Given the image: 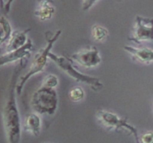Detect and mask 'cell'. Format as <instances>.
<instances>
[{
    "label": "cell",
    "instance_id": "obj_1",
    "mask_svg": "<svg viewBox=\"0 0 153 143\" xmlns=\"http://www.w3.org/2000/svg\"><path fill=\"white\" fill-rule=\"evenodd\" d=\"M27 59L21 60L12 73L7 100L3 108L2 119L7 141L18 143L21 138V121L16 99V86L22 70L26 66Z\"/></svg>",
    "mask_w": 153,
    "mask_h": 143
},
{
    "label": "cell",
    "instance_id": "obj_2",
    "mask_svg": "<svg viewBox=\"0 0 153 143\" xmlns=\"http://www.w3.org/2000/svg\"><path fill=\"white\" fill-rule=\"evenodd\" d=\"M61 33H62V31L60 29L57 30L54 34L51 31L46 32V46L36 53L35 56H34V59L31 62V66H30L29 69L24 75L19 77V81H17L16 86V95H21L25 84L32 76L43 72L45 66H46V63H47L48 59H49V54L50 53L51 50L53 48L54 44L56 43V41L60 37Z\"/></svg>",
    "mask_w": 153,
    "mask_h": 143
},
{
    "label": "cell",
    "instance_id": "obj_3",
    "mask_svg": "<svg viewBox=\"0 0 153 143\" xmlns=\"http://www.w3.org/2000/svg\"><path fill=\"white\" fill-rule=\"evenodd\" d=\"M49 58L64 72L70 76L76 81L85 83L89 86L94 91L98 92L102 89L103 83L98 77L88 75L80 72L76 69L72 63V60L67 57L58 55L55 53L50 52L49 54Z\"/></svg>",
    "mask_w": 153,
    "mask_h": 143
},
{
    "label": "cell",
    "instance_id": "obj_4",
    "mask_svg": "<svg viewBox=\"0 0 153 143\" xmlns=\"http://www.w3.org/2000/svg\"><path fill=\"white\" fill-rule=\"evenodd\" d=\"M58 95L55 89L41 86L31 96V107L39 114L49 116L55 114L58 108Z\"/></svg>",
    "mask_w": 153,
    "mask_h": 143
},
{
    "label": "cell",
    "instance_id": "obj_5",
    "mask_svg": "<svg viewBox=\"0 0 153 143\" xmlns=\"http://www.w3.org/2000/svg\"><path fill=\"white\" fill-rule=\"evenodd\" d=\"M97 117L100 123L105 128L114 130L117 132L125 131L128 135L133 136L137 142H140L137 128L130 125L126 119L120 118L116 113L104 110H98L97 113Z\"/></svg>",
    "mask_w": 153,
    "mask_h": 143
},
{
    "label": "cell",
    "instance_id": "obj_6",
    "mask_svg": "<svg viewBox=\"0 0 153 143\" xmlns=\"http://www.w3.org/2000/svg\"><path fill=\"white\" fill-rule=\"evenodd\" d=\"M128 40L140 44L143 42L153 41V19L137 16L133 35Z\"/></svg>",
    "mask_w": 153,
    "mask_h": 143
},
{
    "label": "cell",
    "instance_id": "obj_7",
    "mask_svg": "<svg viewBox=\"0 0 153 143\" xmlns=\"http://www.w3.org/2000/svg\"><path fill=\"white\" fill-rule=\"evenodd\" d=\"M70 59L85 68L97 66L102 61L100 52L96 46L85 49L73 54L70 56Z\"/></svg>",
    "mask_w": 153,
    "mask_h": 143
},
{
    "label": "cell",
    "instance_id": "obj_8",
    "mask_svg": "<svg viewBox=\"0 0 153 143\" xmlns=\"http://www.w3.org/2000/svg\"><path fill=\"white\" fill-rule=\"evenodd\" d=\"M34 50L32 41L28 38L27 43L19 49L12 51H7V53L0 56V66L10 63L20 61L21 60L27 59L31 56V52Z\"/></svg>",
    "mask_w": 153,
    "mask_h": 143
},
{
    "label": "cell",
    "instance_id": "obj_9",
    "mask_svg": "<svg viewBox=\"0 0 153 143\" xmlns=\"http://www.w3.org/2000/svg\"><path fill=\"white\" fill-rule=\"evenodd\" d=\"M126 51L135 60L142 63H150L153 62V49L149 48H137L131 46H124Z\"/></svg>",
    "mask_w": 153,
    "mask_h": 143
},
{
    "label": "cell",
    "instance_id": "obj_10",
    "mask_svg": "<svg viewBox=\"0 0 153 143\" xmlns=\"http://www.w3.org/2000/svg\"><path fill=\"white\" fill-rule=\"evenodd\" d=\"M55 12L53 0H40L34 15L40 21H46L52 17Z\"/></svg>",
    "mask_w": 153,
    "mask_h": 143
},
{
    "label": "cell",
    "instance_id": "obj_11",
    "mask_svg": "<svg viewBox=\"0 0 153 143\" xmlns=\"http://www.w3.org/2000/svg\"><path fill=\"white\" fill-rule=\"evenodd\" d=\"M31 31V28L23 31H15L10 35L7 45V51H12L19 49L23 46L28 41V33Z\"/></svg>",
    "mask_w": 153,
    "mask_h": 143
},
{
    "label": "cell",
    "instance_id": "obj_12",
    "mask_svg": "<svg viewBox=\"0 0 153 143\" xmlns=\"http://www.w3.org/2000/svg\"><path fill=\"white\" fill-rule=\"evenodd\" d=\"M24 130L30 133L34 136H38L41 130V120L37 113H30L27 115L24 121Z\"/></svg>",
    "mask_w": 153,
    "mask_h": 143
},
{
    "label": "cell",
    "instance_id": "obj_13",
    "mask_svg": "<svg viewBox=\"0 0 153 143\" xmlns=\"http://www.w3.org/2000/svg\"><path fill=\"white\" fill-rule=\"evenodd\" d=\"M3 14L0 15V46L9 40L12 34L10 22Z\"/></svg>",
    "mask_w": 153,
    "mask_h": 143
},
{
    "label": "cell",
    "instance_id": "obj_14",
    "mask_svg": "<svg viewBox=\"0 0 153 143\" xmlns=\"http://www.w3.org/2000/svg\"><path fill=\"white\" fill-rule=\"evenodd\" d=\"M91 35L94 40L102 42L107 38L108 31L106 28L100 25H94L91 28Z\"/></svg>",
    "mask_w": 153,
    "mask_h": 143
},
{
    "label": "cell",
    "instance_id": "obj_15",
    "mask_svg": "<svg viewBox=\"0 0 153 143\" xmlns=\"http://www.w3.org/2000/svg\"><path fill=\"white\" fill-rule=\"evenodd\" d=\"M69 98L73 102H79L85 98V91L81 86H75L69 92Z\"/></svg>",
    "mask_w": 153,
    "mask_h": 143
},
{
    "label": "cell",
    "instance_id": "obj_16",
    "mask_svg": "<svg viewBox=\"0 0 153 143\" xmlns=\"http://www.w3.org/2000/svg\"><path fill=\"white\" fill-rule=\"evenodd\" d=\"M58 83H59L58 77L55 74H49L44 77L43 83H42V86H45V87L55 89V87L58 86Z\"/></svg>",
    "mask_w": 153,
    "mask_h": 143
},
{
    "label": "cell",
    "instance_id": "obj_17",
    "mask_svg": "<svg viewBox=\"0 0 153 143\" xmlns=\"http://www.w3.org/2000/svg\"><path fill=\"white\" fill-rule=\"evenodd\" d=\"M140 142L143 143H153V131H149L139 137Z\"/></svg>",
    "mask_w": 153,
    "mask_h": 143
},
{
    "label": "cell",
    "instance_id": "obj_18",
    "mask_svg": "<svg viewBox=\"0 0 153 143\" xmlns=\"http://www.w3.org/2000/svg\"><path fill=\"white\" fill-rule=\"evenodd\" d=\"M13 1V0H7L5 3H4L3 0H0V8L2 10L4 14H7V13H9Z\"/></svg>",
    "mask_w": 153,
    "mask_h": 143
},
{
    "label": "cell",
    "instance_id": "obj_19",
    "mask_svg": "<svg viewBox=\"0 0 153 143\" xmlns=\"http://www.w3.org/2000/svg\"><path fill=\"white\" fill-rule=\"evenodd\" d=\"M100 0H82V10H89Z\"/></svg>",
    "mask_w": 153,
    "mask_h": 143
},
{
    "label": "cell",
    "instance_id": "obj_20",
    "mask_svg": "<svg viewBox=\"0 0 153 143\" xmlns=\"http://www.w3.org/2000/svg\"><path fill=\"white\" fill-rule=\"evenodd\" d=\"M61 1H63V0H61Z\"/></svg>",
    "mask_w": 153,
    "mask_h": 143
}]
</instances>
